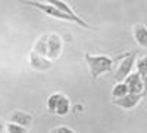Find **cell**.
<instances>
[{
  "mask_svg": "<svg viewBox=\"0 0 147 133\" xmlns=\"http://www.w3.org/2000/svg\"><path fill=\"white\" fill-rule=\"evenodd\" d=\"M32 52L40 55L43 58H47L49 61H55L62 53V39L56 33L43 34L41 37L35 42Z\"/></svg>",
  "mask_w": 147,
  "mask_h": 133,
  "instance_id": "1",
  "label": "cell"
},
{
  "mask_svg": "<svg viewBox=\"0 0 147 133\" xmlns=\"http://www.w3.org/2000/svg\"><path fill=\"white\" fill-rule=\"evenodd\" d=\"M85 61L88 64L91 80H97L100 76L110 72L113 70V59L106 55H93V53H85Z\"/></svg>",
  "mask_w": 147,
  "mask_h": 133,
  "instance_id": "2",
  "label": "cell"
},
{
  "mask_svg": "<svg viewBox=\"0 0 147 133\" xmlns=\"http://www.w3.org/2000/svg\"><path fill=\"white\" fill-rule=\"evenodd\" d=\"M136 56H137L136 50L119 56V65H118V68L115 71V76H113L118 83H124V80L131 74L132 67H134V64H136Z\"/></svg>",
  "mask_w": 147,
  "mask_h": 133,
  "instance_id": "3",
  "label": "cell"
},
{
  "mask_svg": "<svg viewBox=\"0 0 147 133\" xmlns=\"http://www.w3.org/2000/svg\"><path fill=\"white\" fill-rule=\"evenodd\" d=\"M49 3L50 5H53L56 9H59L60 12H63L65 15H68L71 19H72V22H75V24H78L80 27H82V28H87V30H93V27L90 25V24L87 22V21H84L75 10H74L66 2H62V0H49Z\"/></svg>",
  "mask_w": 147,
  "mask_h": 133,
  "instance_id": "4",
  "label": "cell"
},
{
  "mask_svg": "<svg viewBox=\"0 0 147 133\" xmlns=\"http://www.w3.org/2000/svg\"><path fill=\"white\" fill-rule=\"evenodd\" d=\"M27 6H31V8H35V9H38V10H41L43 14H46L47 16H52V18H55V19H60V21H66V22H72V19L68 16V15H65L63 12H60L59 9H56L53 5H50V3H46V2H24Z\"/></svg>",
  "mask_w": 147,
  "mask_h": 133,
  "instance_id": "5",
  "label": "cell"
},
{
  "mask_svg": "<svg viewBox=\"0 0 147 133\" xmlns=\"http://www.w3.org/2000/svg\"><path fill=\"white\" fill-rule=\"evenodd\" d=\"M143 99V95H134V93H128L124 98L119 99H113V105L122 108V110H134Z\"/></svg>",
  "mask_w": 147,
  "mask_h": 133,
  "instance_id": "6",
  "label": "cell"
},
{
  "mask_svg": "<svg viewBox=\"0 0 147 133\" xmlns=\"http://www.w3.org/2000/svg\"><path fill=\"white\" fill-rule=\"evenodd\" d=\"M125 86L128 87V92L129 93H134V95H143V81H141V77L138 72H131V74L124 80Z\"/></svg>",
  "mask_w": 147,
  "mask_h": 133,
  "instance_id": "7",
  "label": "cell"
},
{
  "mask_svg": "<svg viewBox=\"0 0 147 133\" xmlns=\"http://www.w3.org/2000/svg\"><path fill=\"white\" fill-rule=\"evenodd\" d=\"M30 67L35 71H47L53 67V62L49 61L47 58L37 55L35 52H31L30 53Z\"/></svg>",
  "mask_w": 147,
  "mask_h": 133,
  "instance_id": "8",
  "label": "cell"
},
{
  "mask_svg": "<svg viewBox=\"0 0 147 133\" xmlns=\"http://www.w3.org/2000/svg\"><path fill=\"white\" fill-rule=\"evenodd\" d=\"M9 123H13V124L28 129L32 124V115L28 113H24V111H13L9 115Z\"/></svg>",
  "mask_w": 147,
  "mask_h": 133,
  "instance_id": "9",
  "label": "cell"
},
{
  "mask_svg": "<svg viewBox=\"0 0 147 133\" xmlns=\"http://www.w3.org/2000/svg\"><path fill=\"white\" fill-rule=\"evenodd\" d=\"M69 113H71V101H69V98H68L66 95H63V93H59L55 114L59 115V117H65Z\"/></svg>",
  "mask_w": 147,
  "mask_h": 133,
  "instance_id": "10",
  "label": "cell"
},
{
  "mask_svg": "<svg viewBox=\"0 0 147 133\" xmlns=\"http://www.w3.org/2000/svg\"><path fill=\"white\" fill-rule=\"evenodd\" d=\"M132 34H134V39H136L137 44L147 49V27L144 24H136L132 28Z\"/></svg>",
  "mask_w": 147,
  "mask_h": 133,
  "instance_id": "11",
  "label": "cell"
},
{
  "mask_svg": "<svg viewBox=\"0 0 147 133\" xmlns=\"http://www.w3.org/2000/svg\"><path fill=\"white\" fill-rule=\"evenodd\" d=\"M129 92H128V87L125 86V83H116L115 87L112 89V96L113 99H119V98H124L127 96Z\"/></svg>",
  "mask_w": 147,
  "mask_h": 133,
  "instance_id": "12",
  "label": "cell"
},
{
  "mask_svg": "<svg viewBox=\"0 0 147 133\" xmlns=\"http://www.w3.org/2000/svg\"><path fill=\"white\" fill-rule=\"evenodd\" d=\"M136 68H137V72L140 74V77L147 76V55L141 56L140 59H137L136 61Z\"/></svg>",
  "mask_w": 147,
  "mask_h": 133,
  "instance_id": "13",
  "label": "cell"
},
{
  "mask_svg": "<svg viewBox=\"0 0 147 133\" xmlns=\"http://www.w3.org/2000/svg\"><path fill=\"white\" fill-rule=\"evenodd\" d=\"M57 98H59V93H53L49 96L47 99V111L55 114V110H56V104H57Z\"/></svg>",
  "mask_w": 147,
  "mask_h": 133,
  "instance_id": "14",
  "label": "cell"
},
{
  "mask_svg": "<svg viewBox=\"0 0 147 133\" xmlns=\"http://www.w3.org/2000/svg\"><path fill=\"white\" fill-rule=\"evenodd\" d=\"M6 132L7 133H28V129L13 124V123H6Z\"/></svg>",
  "mask_w": 147,
  "mask_h": 133,
  "instance_id": "15",
  "label": "cell"
},
{
  "mask_svg": "<svg viewBox=\"0 0 147 133\" xmlns=\"http://www.w3.org/2000/svg\"><path fill=\"white\" fill-rule=\"evenodd\" d=\"M55 130H56V133H75L71 127H68V126H59V127H56Z\"/></svg>",
  "mask_w": 147,
  "mask_h": 133,
  "instance_id": "16",
  "label": "cell"
},
{
  "mask_svg": "<svg viewBox=\"0 0 147 133\" xmlns=\"http://www.w3.org/2000/svg\"><path fill=\"white\" fill-rule=\"evenodd\" d=\"M141 81H143V95L147 93V76L141 77Z\"/></svg>",
  "mask_w": 147,
  "mask_h": 133,
  "instance_id": "17",
  "label": "cell"
},
{
  "mask_svg": "<svg viewBox=\"0 0 147 133\" xmlns=\"http://www.w3.org/2000/svg\"><path fill=\"white\" fill-rule=\"evenodd\" d=\"M6 129V123L3 121L2 118H0V133H3V130Z\"/></svg>",
  "mask_w": 147,
  "mask_h": 133,
  "instance_id": "18",
  "label": "cell"
},
{
  "mask_svg": "<svg viewBox=\"0 0 147 133\" xmlns=\"http://www.w3.org/2000/svg\"><path fill=\"white\" fill-rule=\"evenodd\" d=\"M50 133H56V130H55V129H53V130H52V132H50Z\"/></svg>",
  "mask_w": 147,
  "mask_h": 133,
  "instance_id": "19",
  "label": "cell"
}]
</instances>
